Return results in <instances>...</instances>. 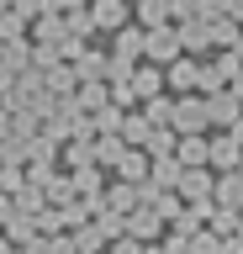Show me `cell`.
<instances>
[{
	"label": "cell",
	"mask_w": 243,
	"mask_h": 254,
	"mask_svg": "<svg viewBox=\"0 0 243 254\" xmlns=\"http://www.w3.org/2000/svg\"><path fill=\"white\" fill-rule=\"evenodd\" d=\"M175 37H180V48H211V27H206V16H191V21H185Z\"/></svg>",
	"instance_id": "obj_7"
},
{
	"label": "cell",
	"mask_w": 243,
	"mask_h": 254,
	"mask_svg": "<svg viewBox=\"0 0 243 254\" xmlns=\"http://www.w3.org/2000/svg\"><path fill=\"white\" fill-rule=\"evenodd\" d=\"M222 16H233V21L243 27V0H222Z\"/></svg>",
	"instance_id": "obj_20"
},
{
	"label": "cell",
	"mask_w": 243,
	"mask_h": 254,
	"mask_svg": "<svg viewBox=\"0 0 243 254\" xmlns=\"http://www.w3.org/2000/svg\"><path fill=\"white\" fill-rule=\"evenodd\" d=\"M116 254H143V249H138L132 238H122V244H116Z\"/></svg>",
	"instance_id": "obj_21"
},
{
	"label": "cell",
	"mask_w": 243,
	"mask_h": 254,
	"mask_svg": "<svg viewBox=\"0 0 243 254\" xmlns=\"http://www.w3.org/2000/svg\"><path fill=\"white\" fill-rule=\"evenodd\" d=\"M159 222H164L159 212H138V217H132L127 228H132V233H138V238H148V233H159Z\"/></svg>",
	"instance_id": "obj_13"
},
{
	"label": "cell",
	"mask_w": 243,
	"mask_h": 254,
	"mask_svg": "<svg viewBox=\"0 0 243 254\" xmlns=\"http://www.w3.org/2000/svg\"><path fill=\"white\" fill-rule=\"evenodd\" d=\"M191 201H211V170L206 164H195V170H180V180H175Z\"/></svg>",
	"instance_id": "obj_4"
},
{
	"label": "cell",
	"mask_w": 243,
	"mask_h": 254,
	"mask_svg": "<svg viewBox=\"0 0 243 254\" xmlns=\"http://www.w3.org/2000/svg\"><path fill=\"white\" fill-rule=\"evenodd\" d=\"M238 159H243V143L233 138V132H222V138H206V164H217V170H238Z\"/></svg>",
	"instance_id": "obj_1"
},
{
	"label": "cell",
	"mask_w": 243,
	"mask_h": 254,
	"mask_svg": "<svg viewBox=\"0 0 243 254\" xmlns=\"http://www.w3.org/2000/svg\"><path fill=\"white\" fill-rule=\"evenodd\" d=\"M169 79H175V90H195V85H201V64H175Z\"/></svg>",
	"instance_id": "obj_11"
},
{
	"label": "cell",
	"mask_w": 243,
	"mask_h": 254,
	"mask_svg": "<svg viewBox=\"0 0 243 254\" xmlns=\"http://www.w3.org/2000/svg\"><path fill=\"white\" fill-rule=\"evenodd\" d=\"M206 222H211L217 238H227L233 228H238V212H233V206H206Z\"/></svg>",
	"instance_id": "obj_10"
},
{
	"label": "cell",
	"mask_w": 243,
	"mask_h": 254,
	"mask_svg": "<svg viewBox=\"0 0 243 254\" xmlns=\"http://www.w3.org/2000/svg\"><path fill=\"white\" fill-rule=\"evenodd\" d=\"M143 48H148V59H164V64H175V53H180V37H175V27H153Z\"/></svg>",
	"instance_id": "obj_6"
},
{
	"label": "cell",
	"mask_w": 243,
	"mask_h": 254,
	"mask_svg": "<svg viewBox=\"0 0 243 254\" xmlns=\"http://www.w3.org/2000/svg\"><path fill=\"white\" fill-rule=\"evenodd\" d=\"M100 159H106V164H116V159H122V143L106 138V143H100Z\"/></svg>",
	"instance_id": "obj_18"
},
{
	"label": "cell",
	"mask_w": 243,
	"mask_h": 254,
	"mask_svg": "<svg viewBox=\"0 0 243 254\" xmlns=\"http://www.w3.org/2000/svg\"><path fill=\"white\" fill-rule=\"evenodd\" d=\"M169 122H175L180 132H206V101H201V95H185V101L169 111Z\"/></svg>",
	"instance_id": "obj_2"
},
{
	"label": "cell",
	"mask_w": 243,
	"mask_h": 254,
	"mask_svg": "<svg viewBox=\"0 0 243 254\" xmlns=\"http://www.w3.org/2000/svg\"><path fill=\"white\" fill-rule=\"evenodd\" d=\"M238 175H243V159H238Z\"/></svg>",
	"instance_id": "obj_23"
},
{
	"label": "cell",
	"mask_w": 243,
	"mask_h": 254,
	"mask_svg": "<svg viewBox=\"0 0 243 254\" xmlns=\"http://www.w3.org/2000/svg\"><path fill=\"white\" fill-rule=\"evenodd\" d=\"M217 249H222L217 233H191V254H217Z\"/></svg>",
	"instance_id": "obj_14"
},
{
	"label": "cell",
	"mask_w": 243,
	"mask_h": 254,
	"mask_svg": "<svg viewBox=\"0 0 243 254\" xmlns=\"http://www.w3.org/2000/svg\"><path fill=\"white\" fill-rule=\"evenodd\" d=\"M132 85H138V90H143V95H159V74H153V69H143V74L132 79Z\"/></svg>",
	"instance_id": "obj_17"
},
{
	"label": "cell",
	"mask_w": 243,
	"mask_h": 254,
	"mask_svg": "<svg viewBox=\"0 0 243 254\" xmlns=\"http://www.w3.org/2000/svg\"><path fill=\"white\" fill-rule=\"evenodd\" d=\"M211 196H217V206H233V212H243V175L227 170L222 180H211Z\"/></svg>",
	"instance_id": "obj_5"
},
{
	"label": "cell",
	"mask_w": 243,
	"mask_h": 254,
	"mask_svg": "<svg viewBox=\"0 0 243 254\" xmlns=\"http://www.w3.org/2000/svg\"><path fill=\"white\" fill-rule=\"evenodd\" d=\"M238 69H243V53H238V48H222V59H217V74H222V85L238 74Z\"/></svg>",
	"instance_id": "obj_12"
},
{
	"label": "cell",
	"mask_w": 243,
	"mask_h": 254,
	"mask_svg": "<svg viewBox=\"0 0 243 254\" xmlns=\"http://www.w3.org/2000/svg\"><path fill=\"white\" fill-rule=\"evenodd\" d=\"M164 16H169L164 0H143V21H148V27H164Z\"/></svg>",
	"instance_id": "obj_15"
},
{
	"label": "cell",
	"mask_w": 243,
	"mask_h": 254,
	"mask_svg": "<svg viewBox=\"0 0 243 254\" xmlns=\"http://www.w3.org/2000/svg\"><path fill=\"white\" fill-rule=\"evenodd\" d=\"M233 238H243V212H238V228H233Z\"/></svg>",
	"instance_id": "obj_22"
},
{
	"label": "cell",
	"mask_w": 243,
	"mask_h": 254,
	"mask_svg": "<svg viewBox=\"0 0 243 254\" xmlns=\"http://www.w3.org/2000/svg\"><path fill=\"white\" fill-rule=\"evenodd\" d=\"M206 27H211V43H217V48H238V32H243V27L233 21V16H222V11H217Z\"/></svg>",
	"instance_id": "obj_8"
},
{
	"label": "cell",
	"mask_w": 243,
	"mask_h": 254,
	"mask_svg": "<svg viewBox=\"0 0 243 254\" xmlns=\"http://www.w3.org/2000/svg\"><path fill=\"white\" fill-rule=\"evenodd\" d=\"M122 16H127V11H122L116 0H100V5H96V21H106V27H116Z\"/></svg>",
	"instance_id": "obj_16"
},
{
	"label": "cell",
	"mask_w": 243,
	"mask_h": 254,
	"mask_svg": "<svg viewBox=\"0 0 243 254\" xmlns=\"http://www.w3.org/2000/svg\"><path fill=\"white\" fill-rule=\"evenodd\" d=\"M169 111H175L169 101H153V106H148V117H153V122H169Z\"/></svg>",
	"instance_id": "obj_19"
},
{
	"label": "cell",
	"mask_w": 243,
	"mask_h": 254,
	"mask_svg": "<svg viewBox=\"0 0 243 254\" xmlns=\"http://www.w3.org/2000/svg\"><path fill=\"white\" fill-rule=\"evenodd\" d=\"M180 164H185V170L206 164V132H185V143H180Z\"/></svg>",
	"instance_id": "obj_9"
},
{
	"label": "cell",
	"mask_w": 243,
	"mask_h": 254,
	"mask_svg": "<svg viewBox=\"0 0 243 254\" xmlns=\"http://www.w3.org/2000/svg\"><path fill=\"white\" fill-rule=\"evenodd\" d=\"M243 117V101L233 90H217V95H206V122H217V127H233Z\"/></svg>",
	"instance_id": "obj_3"
}]
</instances>
